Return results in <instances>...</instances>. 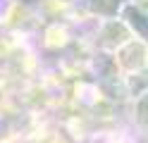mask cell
I'll list each match as a JSON object with an SVG mask.
<instances>
[{
	"label": "cell",
	"instance_id": "cell-2",
	"mask_svg": "<svg viewBox=\"0 0 148 143\" xmlns=\"http://www.w3.org/2000/svg\"><path fill=\"white\" fill-rule=\"evenodd\" d=\"M146 57H148V53H146V45H143V43L129 41V43H124L122 48H119L117 60H119V64H122L124 69H129V72H136L138 67H143Z\"/></svg>",
	"mask_w": 148,
	"mask_h": 143
},
{
	"label": "cell",
	"instance_id": "cell-1",
	"mask_svg": "<svg viewBox=\"0 0 148 143\" xmlns=\"http://www.w3.org/2000/svg\"><path fill=\"white\" fill-rule=\"evenodd\" d=\"M129 38H132L129 26L124 22H115V19H110V22L103 26V31H100V45L115 50V48H122L124 43H129Z\"/></svg>",
	"mask_w": 148,
	"mask_h": 143
},
{
	"label": "cell",
	"instance_id": "cell-4",
	"mask_svg": "<svg viewBox=\"0 0 148 143\" xmlns=\"http://www.w3.org/2000/svg\"><path fill=\"white\" fill-rule=\"evenodd\" d=\"M127 88L132 95H141L148 91V72H134L127 81Z\"/></svg>",
	"mask_w": 148,
	"mask_h": 143
},
{
	"label": "cell",
	"instance_id": "cell-7",
	"mask_svg": "<svg viewBox=\"0 0 148 143\" xmlns=\"http://www.w3.org/2000/svg\"><path fill=\"white\" fill-rule=\"evenodd\" d=\"M146 60H148V57H146Z\"/></svg>",
	"mask_w": 148,
	"mask_h": 143
},
{
	"label": "cell",
	"instance_id": "cell-5",
	"mask_svg": "<svg viewBox=\"0 0 148 143\" xmlns=\"http://www.w3.org/2000/svg\"><path fill=\"white\" fill-rule=\"evenodd\" d=\"M88 7L98 14H108L112 17L117 10H119V0H88Z\"/></svg>",
	"mask_w": 148,
	"mask_h": 143
},
{
	"label": "cell",
	"instance_id": "cell-3",
	"mask_svg": "<svg viewBox=\"0 0 148 143\" xmlns=\"http://www.w3.org/2000/svg\"><path fill=\"white\" fill-rule=\"evenodd\" d=\"M122 17H124V22H127L129 29H134L143 41H148V14L143 12V10H138L136 5H124Z\"/></svg>",
	"mask_w": 148,
	"mask_h": 143
},
{
	"label": "cell",
	"instance_id": "cell-6",
	"mask_svg": "<svg viewBox=\"0 0 148 143\" xmlns=\"http://www.w3.org/2000/svg\"><path fill=\"white\" fill-rule=\"evenodd\" d=\"M136 117H138V122L141 124H148V91L138 98V103H136Z\"/></svg>",
	"mask_w": 148,
	"mask_h": 143
}]
</instances>
